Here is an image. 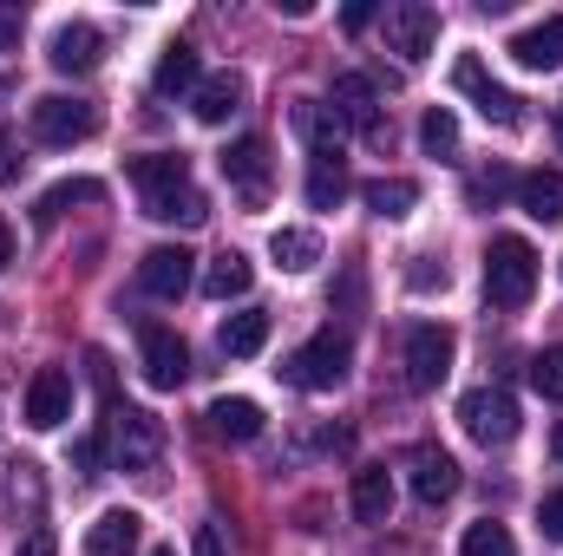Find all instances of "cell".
Listing matches in <instances>:
<instances>
[{
	"label": "cell",
	"mask_w": 563,
	"mask_h": 556,
	"mask_svg": "<svg viewBox=\"0 0 563 556\" xmlns=\"http://www.w3.org/2000/svg\"><path fill=\"white\" fill-rule=\"evenodd\" d=\"M132 184H139L151 223H184V230H197V223L210 216V197L190 184V157H184V151H144V157H132Z\"/></svg>",
	"instance_id": "obj_1"
},
{
	"label": "cell",
	"mask_w": 563,
	"mask_h": 556,
	"mask_svg": "<svg viewBox=\"0 0 563 556\" xmlns=\"http://www.w3.org/2000/svg\"><path fill=\"white\" fill-rule=\"evenodd\" d=\"M347 367H354V347H347V334L321 327L314 341H301V347L282 360V380H288L295 393H334V387L347 380Z\"/></svg>",
	"instance_id": "obj_2"
},
{
	"label": "cell",
	"mask_w": 563,
	"mask_h": 556,
	"mask_svg": "<svg viewBox=\"0 0 563 556\" xmlns=\"http://www.w3.org/2000/svg\"><path fill=\"white\" fill-rule=\"evenodd\" d=\"M485 294H492V308H525L538 294V249L525 236H492V249H485Z\"/></svg>",
	"instance_id": "obj_3"
},
{
	"label": "cell",
	"mask_w": 563,
	"mask_h": 556,
	"mask_svg": "<svg viewBox=\"0 0 563 556\" xmlns=\"http://www.w3.org/2000/svg\"><path fill=\"white\" fill-rule=\"evenodd\" d=\"M26 125H33V138L53 144V151H73V144L99 138V105L92 99H66V92H46V99H33V112H26Z\"/></svg>",
	"instance_id": "obj_4"
},
{
	"label": "cell",
	"mask_w": 563,
	"mask_h": 556,
	"mask_svg": "<svg viewBox=\"0 0 563 556\" xmlns=\"http://www.w3.org/2000/svg\"><path fill=\"white\" fill-rule=\"evenodd\" d=\"M106 452H112L119 471H151L157 452H164L157 413H144V407H112V419H106Z\"/></svg>",
	"instance_id": "obj_5"
},
{
	"label": "cell",
	"mask_w": 563,
	"mask_h": 556,
	"mask_svg": "<svg viewBox=\"0 0 563 556\" xmlns=\"http://www.w3.org/2000/svg\"><path fill=\"white\" fill-rule=\"evenodd\" d=\"M452 86H459V92L478 105V119H485V125H498V132H511V125L525 119V99H518L511 86H498V79L485 73V59H472V53L452 66Z\"/></svg>",
	"instance_id": "obj_6"
},
{
	"label": "cell",
	"mask_w": 563,
	"mask_h": 556,
	"mask_svg": "<svg viewBox=\"0 0 563 556\" xmlns=\"http://www.w3.org/2000/svg\"><path fill=\"white\" fill-rule=\"evenodd\" d=\"M459 425L478 438V445H511L518 438V400L505 387H472L459 400Z\"/></svg>",
	"instance_id": "obj_7"
},
{
	"label": "cell",
	"mask_w": 563,
	"mask_h": 556,
	"mask_svg": "<svg viewBox=\"0 0 563 556\" xmlns=\"http://www.w3.org/2000/svg\"><path fill=\"white\" fill-rule=\"evenodd\" d=\"M139 367H144V380H151L157 393H177V387L190 380V347L177 341V327L144 321L139 327Z\"/></svg>",
	"instance_id": "obj_8"
},
{
	"label": "cell",
	"mask_w": 563,
	"mask_h": 556,
	"mask_svg": "<svg viewBox=\"0 0 563 556\" xmlns=\"http://www.w3.org/2000/svg\"><path fill=\"white\" fill-rule=\"evenodd\" d=\"M452 354H459L452 327H439V321H413V327H407L400 360H407V380H413V387H439V380L452 374Z\"/></svg>",
	"instance_id": "obj_9"
},
{
	"label": "cell",
	"mask_w": 563,
	"mask_h": 556,
	"mask_svg": "<svg viewBox=\"0 0 563 556\" xmlns=\"http://www.w3.org/2000/svg\"><path fill=\"white\" fill-rule=\"evenodd\" d=\"M341 125H354L367 144H387V119H380V92H374V79L367 73H341L334 79V105H328Z\"/></svg>",
	"instance_id": "obj_10"
},
{
	"label": "cell",
	"mask_w": 563,
	"mask_h": 556,
	"mask_svg": "<svg viewBox=\"0 0 563 556\" xmlns=\"http://www.w3.org/2000/svg\"><path fill=\"white\" fill-rule=\"evenodd\" d=\"M432 46H439V13L426 0H394L387 7V53H400L407 66H420Z\"/></svg>",
	"instance_id": "obj_11"
},
{
	"label": "cell",
	"mask_w": 563,
	"mask_h": 556,
	"mask_svg": "<svg viewBox=\"0 0 563 556\" xmlns=\"http://www.w3.org/2000/svg\"><path fill=\"white\" fill-rule=\"evenodd\" d=\"M197 256L184 249V243H157V249H144V263H139V288L151 294V301H177L184 288H190V269Z\"/></svg>",
	"instance_id": "obj_12"
},
{
	"label": "cell",
	"mask_w": 563,
	"mask_h": 556,
	"mask_svg": "<svg viewBox=\"0 0 563 556\" xmlns=\"http://www.w3.org/2000/svg\"><path fill=\"white\" fill-rule=\"evenodd\" d=\"M46 59H53V73L86 79V73H99V59H106V33L86 26V20H66V26L46 40Z\"/></svg>",
	"instance_id": "obj_13"
},
{
	"label": "cell",
	"mask_w": 563,
	"mask_h": 556,
	"mask_svg": "<svg viewBox=\"0 0 563 556\" xmlns=\"http://www.w3.org/2000/svg\"><path fill=\"white\" fill-rule=\"evenodd\" d=\"M217 164H223L230 190H243L250 203H263V197H269V170H276V164H269V138H236Z\"/></svg>",
	"instance_id": "obj_14"
},
{
	"label": "cell",
	"mask_w": 563,
	"mask_h": 556,
	"mask_svg": "<svg viewBox=\"0 0 563 556\" xmlns=\"http://www.w3.org/2000/svg\"><path fill=\"white\" fill-rule=\"evenodd\" d=\"M407 485H413V498H420L426 511H439V504L459 491V458L439 452V445H420L413 465H407Z\"/></svg>",
	"instance_id": "obj_15"
},
{
	"label": "cell",
	"mask_w": 563,
	"mask_h": 556,
	"mask_svg": "<svg viewBox=\"0 0 563 556\" xmlns=\"http://www.w3.org/2000/svg\"><path fill=\"white\" fill-rule=\"evenodd\" d=\"M66 419H73V380H66L59 367H40L33 387H26V425H33V432H53V425H66Z\"/></svg>",
	"instance_id": "obj_16"
},
{
	"label": "cell",
	"mask_w": 563,
	"mask_h": 556,
	"mask_svg": "<svg viewBox=\"0 0 563 556\" xmlns=\"http://www.w3.org/2000/svg\"><path fill=\"white\" fill-rule=\"evenodd\" d=\"M511 59H518L525 73H558L563 66V13L538 20V26H525V33L511 40Z\"/></svg>",
	"instance_id": "obj_17"
},
{
	"label": "cell",
	"mask_w": 563,
	"mask_h": 556,
	"mask_svg": "<svg viewBox=\"0 0 563 556\" xmlns=\"http://www.w3.org/2000/svg\"><path fill=\"white\" fill-rule=\"evenodd\" d=\"M190 112H197V125H230V112H243V79L236 73H210L190 92Z\"/></svg>",
	"instance_id": "obj_18"
},
{
	"label": "cell",
	"mask_w": 563,
	"mask_h": 556,
	"mask_svg": "<svg viewBox=\"0 0 563 556\" xmlns=\"http://www.w3.org/2000/svg\"><path fill=\"white\" fill-rule=\"evenodd\" d=\"M217 347H223L230 360H256V354L269 347V314H263V308H236V314L217 327Z\"/></svg>",
	"instance_id": "obj_19"
},
{
	"label": "cell",
	"mask_w": 563,
	"mask_h": 556,
	"mask_svg": "<svg viewBox=\"0 0 563 556\" xmlns=\"http://www.w3.org/2000/svg\"><path fill=\"white\" fill-rule=\"evenodd\" d=\"M210 432L230 445H250V438H263V407L243 393H223V400H210Z\"/></svg>",
	"instance_id": "obj_20"
},
{
	"label": "cell",
	"mask_w": 563,
	"mask_h": 556,
	"mask_svg": "<svg viewBox=\"0 0 563 556\" xmlns=\"http://www.w3.org/2000/svg\"><path fill=\"white\" fill-rule=\"evenodd\" d=\"M139 511H99V524L86 531V556H132L139 551Z\"/></svg>",
	"instance_id": "obj_21"
},
{
	"label": "cell",
	"mask_w": 563,
	"mask_h": 556,
	"mask_svg": "<svg viewBox=\"0 0 563 556\" xmlns=\"http://www.w3.org/2000/svg\"><path fill=\"white\" fill-rule=\"evenodd\" d=\"M518 210L531 223H563V170H531L518 177Z\"/></svg>",
	"instance_id": "obj_22"
},
{
	"label": "cell",
	"mask_w": 563,
	"mask_h": 556,
	"mask_svg": "<svg viewBox=\"0 0 563 556\" xmlns=\"http://www.w3.org/2000/svg\"><path fill=\"white\" fill-rule=\"evenodd\" d=\"M361 203H367L380 223H400V216H413L420 184H413V177H374V184H361Z\"/></svg>",
	"instance_id": "obj_23"
},
{
	"label": "cell",
	"mask_w": 563,
	"mask_h": 556,
	"mask_svg": "<svg viewBox=\"0 0 563 556\" xmlns=\"http://www.w3.org/2000/svg\"><path fill=\"white\" fill-rule=\"evenodd\" d=\"M354 518H361V524H387V518H394V471H387V465L354 471Z\"/></svg>",
	"instance_id": "obj_24"
},
{
	"label": "cell",
	"mask_w": 563,
	"mask_h": 556,
	"mask_svg": "<svg viewBox=\"0 0 563 556\" xmlns=\"http://www.w3.org/2000/svg\"><path fill=\"white\" fill-rule=\"evenodd\" d=\"M295 132L308 138V157H341V119H334L328 105L301 99V105H295Z\"/></svg>",
	"instance_id": "obj_25"
},
{
	"label": "cell",
	"mask_w": 563,
	"mask_h": 556,
	"mask_svg": "<svg viewBox=\"0 0 563 556\" xmlns=\"http://www.w3.org/2000/svg\"><path fill=\"white\" fill-rule=\"evenodd\" d=\"M164 99H177V92H197L203 86V73H197V46H184V40H170L164 46V59H157V79H151Z\"/></svg>",
	"instance_id": "obj_26"
},
{
	"label": "cell",
	"mask_w": 563,
	"mask_h": 556,
	"mask_svg": "<svg viewBox=\"0 0 563 556\" xmlns=\"http://www.w3.org/2000/svg\"><path fill=\"white\" fill-rule=\"evenodd\" d=\"M250 281H256V263H250L243 249H223V256L210 263V276H203V294H210V301H236V294H250Z\"/></svg>",
	"instance_id": "obj_27"
},
{
	"label": "cell",
	"mask_w": 563,
	"mask_h": 556,
	"mask_svg": "<svg viewBox=\"0 0 563 556\" xmlns=\"http://www.w3.org/2000/svg\"><path fill=\"white\" fill-rule=\"evenodd\" d=\"M269 256H276V269L301 276V269H314V263H321V236L288 223V230H276V236H269Z\"/></svg>",
	"instance_id": "obj_28"
},
{
	"label": "cell",
	"mask_w": 563,
	"mask_h": 556,
	"mask_svg": "<svg viewBox=\"0 0 563 556\" xmlns=\"http://www.w3.org/2000/svg\"><path fill=\"white\" fill-rule=\"evenodd\" d=\"M347 197V170H341V157H308V203L314 210H334Z\"/></svg>",
	"instance_id": "obj_29"
},
{
	"label": "cell",
	"mask_w": 563,
	"mask_h": 556,
	"mask_svg": "<svg viewBox=\"0 0 563 556\" xmlns=\"http://www.w3.org/2000/svg\"><path fill=\"white\" fill-rule=\"evenodd\" d=\"M459 556H518V537H511L505 524L478 518V524H465V537H459Z\"/></svg>",
	"instance_id": "obj_30"
},
{
	"label": "cell",
	"mask_w": 563,
	"mask_h": 556,
	"mask_svg": "<svg viewBox=\"0 0 563 556\" xmlns=\"http://www.w3.org/2000/svg\"><path fill=\"white\" fill-rule=\"evenodd\" d=\"M420 144H426V157H452V151H459V119H452V105H432L420 119Z\"/></svg>",
	"instance_id": "obj_31"
},
{
	"label": "cell",
	"mask_w": 563,
	"mask_h": 556,
	"mask_svg": "<svg viewBox=\"0 0 563 556\" xmlns=\"http://www.w3.org/2000/svg\"><path fill=\"white\" fill-rule=\"evenodd\" d=\"M106 197V184H92V177H66V184H53L46 197H40V210L53 216V210H66V203H99Z\"/></svg>",
	"instance_id": "obj_32"
},
{
	"label": "cell",
	"mask_w": 563,
	"mask_h": 556,
	"mask_svg": "<svg viewBox=\"0 0 563 556\" xmlns=\"http://www.w3.org/2000/svg\"><path fill=\"white\" fill-rule=\"evenodd\" d=\"M531 387H538L544 400H563V347H544V354L531 360Z\"/></svg>",
	"instance_id": "obj_33"
},
{
	"label": "cell",
	"mask_w": 563,
	"mask_h": 556,
	"mask_svg": "<svg viewBox=\"0 0 563 556\" xmlns=\"http://www.w3.org/2000/svg\"><path fill=\"white\" fill-rule=\"evenodd\" d=\"M505 190H518V177H511V170H498V164H492V170H478V177H472V190H465V197H472V203H478V210H492V203H498V197H505Z\"/></svg>",
	"instance_id": "obj_34"
},
{
	"label": "cell",
	"mask_w": 563,
	"mask_h": 556,
	"mask_svg": "<svg viewBox=\"0 0 563 556\" xmlns=\"http://www.w3.org/2000/svg\"><path fill=\"white\" fill-rule=\"evenodd\" d=\"M538 531H544V544H563V491H544V504H538Z\"/></svg>",
	"instance_id": "obj_35"
},
{
	"label": "cell",
	"mask_w": 563,
	"mask_h": 556,
	"mask_svg": "<svg viewBox=\"0 0 563 556\" xmlns=\"http://www.w3.org/2000/svg\"><path fill=\"white\" fill-rule=\"evenodd\" d=\"M73 465H79V471H99V465H106V438H99V432H86V438L73 445Z\"/></svg>",
	"instance_id": "obj_36"
},
{
	"label": "cell",
	"mask_w": 563,
	"mask_h": 556,
	"mask_svg": "<svg viewBox=\"0 0 563 556\" xmlns=\"http://www.w3.org/2000/svg\"><path fill=\"white\" fill-rule=\"evenodd\" d=\"M13 556H59V537L40 524V531H26V537H20V551H13Z\"/></svg>",
	"instance_id": "obj_37"
},
{
	"label": "cell",
	"mask_w": 563,
	"mask_h": 556,
	"mask_svg": "<svg viewBox=\"0 0 563 556\" xmlns=\"http://www.w3.org/2000/svg\"><path fill=\"white\" fill-rule=\"evenodd\" d=\"M190 556H223V531H217V524H197V537H190Z\"/></svg>",
	"instance_id": "obj_38"
},
{
	"label": "cell",
	"mask_w": 563,
	"mask_h": 556,
	"mask_svg": "<svg viewBox=\"0 0 563 556\" xmlns=\"http://www.w3.org/2000/svg\"><path fill=\"white\" fill-rule=\"evenodd\" d=\"M367 20H374V0H354V7L341 13V26H347V33H367Z\"/></svg>",
	"instance_id": "obj_39"
},
{
	"label": "cell",
	"mask_w": 563,
	"mask_h": 556,
	"mask_svg": "<svg viewBox=\"0 0 563 556\" xmlns=\"http://www.w3.org/2000/svg\"><path fill=\"white\" fill-rule=\"evenodd\" d=\"M334 301H341V308H361V269H347V276H341Z\"/></svg>",
	"instance_id": "obj_40"
},
{
	"label": "cell",
	"mask_w": 563,
	"mask_h": 556,
	"mask_svg": "<svg viewBox=\"0 0 563 556\" xmlns=\"http://www.w3.org/2000/svg\"><path fill=\"white\" fill-rule=\"evenodd\" d=\"M20 46V20L13 13H0V53H13Z\"/></svg>",
	"instance_id": "obj_41"
},
{
	"label": "cell",
	"mask_w": 563,
	"mask_h": 556,
	"mask_svg": "<svg viewBox=\"0 0 563 556\" xmlns=\"http://www.w3.org/2000/svg\"><path fill=\"white\" fill-rule=\"evenodd\" d=\"M13 170H20V164H13V138L0 132V184H13Z\"/></svg>",
	"instance_id": "obj_42"
},
{
	"label": "cell",
	"mask_w": 563,
	"mask_h": 556,
	"mask_svg": "<svg viewBox=\"0 0 563 556\" xmlns=\"http://www.w3.org/2000/svg\"><path fill=\"white\" fill-rule=\"evenodd\" d=\"M13 263V230H7V216H0V269Z\"/></svg>",
	"instance_id": "obj_43"
},
{
	"label": "cell",
	"mask_w": 563,
	"mask_h": 556,
	"mask_svg": "<svg viewBox=\"0 0 563 556\" xmlns=\"http://www.w3.org/2000/svg\"><path fill=\"white\" fill-rule=\"evenodd\" d=\"M551 458L563 465V419H558V432H551Z\"/></svg>",
	"instance_id": "obj_44"
},
{
	"label": "cell",
	"mask_w": 563,
	"mask_h": 556,
	"mask_svg": "<svg viewBox=\"0 0 563 556\" xmlns=\"http://www.w3.org/2000/svg\"><path fill=\"white\" fill-rule=\"evenodd\" d=\"M151 556H177V551H170V544H157V551H151Z\"/></svg>",
	"instance_id": "obj_45"
},
{
	"label": "cell",
	"mask_w": 563,
	"mask_h": 556,
	"mask_svg": "<svg viewBox=\"0 0 563 556\" xmlns=\"http://www.w3.org/2000/svg\"><path fill=\"white\" fill-rule=\"evenodd\" d=\"M558 144H563V105H558Z\"/></svg>",
	"instance_id": "obj_46"
}]
</instances>
